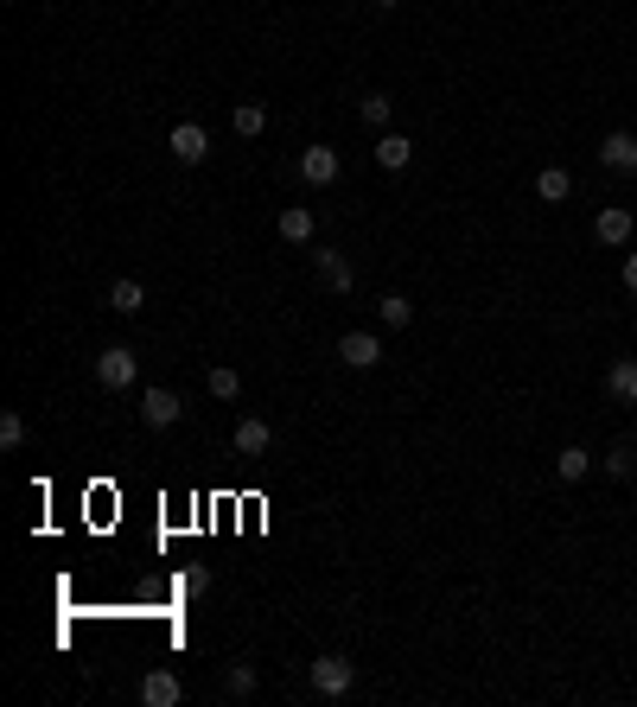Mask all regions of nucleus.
<instances>
[{
    "label": "nucleus",
    "instance_id": "nucleus-1",
    "mask_svg": "<svg viewBox=\"0 0 637 707\" xmlns=\"http://www.w3.org/2000/svg\"><path fill=\"white\" fill-rule=\"evenodd\" d=\"M306 676H313V695L319 701H344V695H351V682H357V669L344 663V657H319Z\"/></svg>",
    "mask_w": 637,
    "mask_h": 707
},
{
    "label": "nucleus",
    "instance_id": "nucleus-2",
    "mask_svg": "<svg viewBox=\"0 0 637 707\" xmlns=\"http://www.w3.org/2000/svg\"><path fill=\"white\" fill-rule=\"evenodd\" d=\"M134 376H141V357H134L128 344H109V351L96 357V383L102 389H134Z\"/></svg>",
    "mask_w": 637,
    "mask_h": 707
},
{
    "label": "nucleus",
    "instance_id": "nucleus-3",
    "mask_svg": "<svg viewBox=\"0 0 637 707\" xmlns=\"http://www.w3.org/2000/svg\"><path fill=\"white\" fill-rule=\"evenodd\" d=\"M599 166H606V172H625V179H637V134L612 128L606 141H599Z\"/></svg>",
    "mask_w": 637,
    "mask_h": 707
},
{
    "label": "nucleus",
    "instance_id": "nucleus-4",
    "mask_svg": "<svg viewBox=\"0 0 637 707\" xmlns=\"http://www.w3.org/2000/svg\"><path fill=\"white\" fill-rule=\"evenodd\" d=\"M338 357L351 370H376V364H383V338H376V332H344L338 338Z\"/></svg>",
    "mask_w": 637,
    "mask_h": 707
},
{
    "label": "nucleus",
    "instance_id": "nucleus-5",
    "mask_svg": "<svg viewBox=\"0 0 637 707\" xmlns=\"http://www.w3.org/2000/svg\"><path fill=\"white\" fill-rule=\"evenodd\" d=\"M172 160L204 166V160H211V134H204L198 122H179V128H172Z\"/></svg>",
    "mask_w": 637,
    "mask_h": 707
},
{
    "label": "nucleus",
    "instance_id": "nucleus-6",
    "mask_svg": "<svg viewBox=\"0 0 637 707\" xmlns=\"http://www.w3.org/2000/svg\"><path fill=\"white\" fill-rule=\"evenodd\" d=\"M313 268H319V287H332V293H351V281H357L344 249H313Z\"/></svg>",
    "mask_w": 637,
    "mask_h": 707
},
{
    "label": "nucleus",
    "instance_id": "nucleus-7",
    "mask_svg": "<svg viewBox=\"0 0 637 707\" xmlns=\"http://www.w3.org/2000/svg\"><path fill=\"white\" fill-rule=\"evenodd\" d=\"M300 179H306V185H332V179H338V147L313 141V147L300 153Z\"/></svg>",
    "mask_w": 637,
    "mask_h": 707
},
{
    "label": "nucleus",
    "instance_id": "nucleus-8",
    "mask_svg": "<svg viewBox=\"0 0 637 707\" xmlns=\"http://www.w3.org/2000/svg\"><path fill=\"white\" fill-rule=\"evenodd\" d=\"M230 446H236L243 459H262L268 446H274V427H268V421H255V415H243V421H236V434H230Z\"/></svg>",
    "mask_w": 637,
    "mask_h": 707
},
{
    "label": "nucleus",
    "instance_id": "nucleus-9",
    "mask_svg": "<svg viewBox=\"0 0 637 707\" xmlns=\"http://www.w3.org/2000/svg\"><path fill=\"white\" fill-rule=\"evenodd\" d=\"M179 676H172V669H147L141 676V707H179Z\"/></svg>",
    "mask_w": 637,
    "mask_h": 707
},
{
    "label": "nucleus",
    "instance_id": "nucleus-10",
    "mask_svg": "<svg viewBox=\"0 0 637 707\" xmlns=\"http://www.w3.org/2000/svg\"><path fill=\"white\" fill-rule=\"evenodd\" d=\"M631 230H637V223H631V211H618V204H606V211L593 217V236H599L606 249H625V243H631Z\"/></svg>",
    "mask_w": 637,
    "mask_h": 707
},
{
    "label": "nucleus",
    "instance_id": "nucleus-11",
    "mask_svg": "<svg viewBox=\"0 0 637 707\" xmlns=\"http://www.w3.org/2000/svg\"><path fill=\"white\" fill-rule=\"evenodd\" d=\"M179 415H185V402H179L172 389H147V395H141V421H147V427H172Z\"/></svg>",
    "mask_w": 637,
    "mask_h": 707
},
{
    "label": "nucleus",
    "instance_id": "nucleus-12",
    "mask_svg": "<svg viewBox=\"0 0 637 707\" xmlns=\"http://www.w3.org/2000/svg\"><path fill=\"white\" fill-rule=\"evenodd\" d=\"M274 230H281V243H313V230H319V223H313V211H306V204H287V211L281 217H274Z\"/></svg>",
    "mask_w": 637,
    "mask_h": 707
},
{
    "label": "nucleus",
    "instance_id": "nucleus-13",
    "mask_svg": "<svg viewBox=\"0 0 637 707\" xmlns=\"http://www.w3.org/2000/svg\"><path fill=\"white\" fill-rule=\"evenodd\" d=\"M408 319H415V300H408V293H383V300H376V325H383V332H402Z\"/></svg>",
    "mask_w": 637,
    "mask_h": 707
},
{
    "label": "nucleus",
    "instance_id": "nucleus-14",
    "mask_svg": "<svg viewBox=\"0 0 637 707\" xmlns=\"http://www.w3.org/2000/svg\"><path fill=\"white\" fill-rule=\"evenodd\" d=\"M408 160H415L408 134H389V128H383V141H376V166H383V172H402Z\"/></svg>",
    "mask_w": 637,
    "mask_h": 707
},
{
    "label": "nucleus",
    "instance_id": "nucleus-15",
    "mask_svg": "<svg viewBox=\"0 0 637 707\" xmlns=\"http://www.w3.org/2000/svg\"><path fill=\"white\" fill-rule=\"evenodd\" d=\"M109 306H115V313H122V319H134V313H141V306H147V287L134 281V274H122V281L109 287Z\"/></svg>",
    "mask_w": 637,
    "mask_h": 707
},
{
    "label": "nucleus",
    "instance_id": "nucleus-16",
    "mask_svg": "<svg viewBox=\"0 0 637 707\" xmlns=\"http://www.w3.org/2000/svg\"><path fill=\"white\" fill-rule=\"evenodd\" d=\"M230 128H236V141H255V134L268 128V109H262V102H236V109H230Z\"/></svg>",
    "mask_w": 637,
    "mask_h": 707
},
{
    "label": "nucleus",
    "instance_id": "nucleus-17",
    "mask_svg": "<svg viewBox=\"0 0 637 707\" xmlns=\"http://www.w3.org/2000/svg\"><path fill=\"white\" fill-rule=\"evenodd\" d=\"M567 192H574V172H561V166H542L536 172V198L542 204H561Z\"/></svg>",
    "mask_w": 637,
    "mask_h": 707
},
{
    "label": "nucleus",
    "instance_id": "nucleus-18",
    "mask_svg": "<svg viewBox=\"0 0 637 707\" xmlns=\"http://www.w3.org/2000/svg\"><path fill=\"white\" fill-rule=\"evenodd\" d=\"M606 389H612V402H637V357H625V364H612Z\"/></svg>",
    "mask_w": 637,
    "mask_h": 707
},
{
    "label": "nucleus",
    "instance_id": "nucleus-19",
    "mask_svg": "<svg viewBox=\"0 0 637 707\" xmlns=\"http://www.w3.org/2000/svg\"><path fill=\"white\" fill-rule=\"evenodd\" d=\"M555 472L567 478V485H574V478H587V472H593V453H587V446H561V453H555Z\"/></svg>",
    "mask_w": 637,
    "mask_h": 707
},
{
    "label": "nucleus",
    "instance_id": "nucleus-20",
    "mask_svg": "<svg viewBox=\"0 0 637 707\" xmlns=\"http://www.w3.org/2000/svg\"><path fill=\"white\" fill-rule=\"evenodd\" d=\"M357 115H364V122H370V128H389V115H395V102H389L383 90H370L364 102H357Z\"/></svg>",
    "mask_w": 637,
    "mask_h": 707
},
{
    "label": "nucleus",
    "instance_id": "nucleus-21",
    "mask_svg": "<svg viewBox=\"0 0 637 707\" xmlns=\"http://www.w3.org/2000/svg\"><path fill=\"white\" fill-rule=\"evenodd\" d=\"M0 446H7V453H20V446H26V415H13V408L0 415Z\"/></svg>",
    "mask_w": 637,
    "mask_h": 707
},
{
    "label": "nucleus",
    "instance_id": "nucleus-22",
    "mask_svg": "<svg viewBox=\"0 0 637 707\" xmlns=\"http://www.w3.org/2000/svg\"><path fill=\"white\" fill-rule=\"evenodd\" d=\"M223 688H230V695H255V669L249 663H230V669H223Z\"/></svg>",
    "mask_w": 637,
    "mask_h": 707
},
{
    "label": "nucleus",
    "instance_id": "nucleus-23",
    "mask_svg": "<svg viewBox=\"0 0 637 707\" xmlns=\"http://www.w3.org/2000/svg\"><path fill=\"white\" fill-rule=\"evenodd\" d=\"M211 395H217V402H236V395H243V376H236V370H211Z\"/></svg>",
    "mask_w": 637,
    "mask_h": 707
},
{
    "label": "nucleus",
    "instance_id": "nucleus-24",
    "mask_svg": "<svg viewBox=\"0 0 637 707\" xmlns=\"http://www.w3.org/2000/svg\"><path fill=\"white\" fill-rule=\"evenodd\" d=\"M606 472H618V478H625V472H637V453H631V446H612V459H606Z\"/></svg>",
    "mask_w": 637,
    "mask_h": 707
},
{
    "label": "nucleus",
    "instance_id": "nucleus-25",
    "mask_svg": "<svg viewBox=\"0 0 637 707\" xmlns=\"http://www.w3.org/2000/svg\"><path fill=\"white\" fill-rule=\"evenodd\" d=\"M204 586H211V574H204V567H185V574H179V593H204Z\"/></svg>",
    "mask_w": 637,
    "mask_h": 707
},
{
    "label": "nucleus",
    "instance_id": "nucleus-26",
    "mask_svg": "<svg viewBox=\"0 0 637 707\" xmlns=\"http://www.w3.org/2000/svg\"><path fill=\"white\" fill-rule=\"evenodd\" d=\"M625 287L637 293V255H625Z\"/></svg>",
    "mask_w": 637,
    "mask_h": 707
},
{
    "label": "nucleus",
    "instance_id": "nucleus-27",
    "mask_svg": "<svg viewBox=\"0 0 637 707\" xmlns=\"http://www.w3.org/2000/svg\"><path fill=\"white\" fill-rule=\"evenodd\" d=\"M376 7H389V13H395V7H402V0H376Z\"/></svg>",
    "mask_w": 637,
    "mask_h": 707
}]
</instances>
